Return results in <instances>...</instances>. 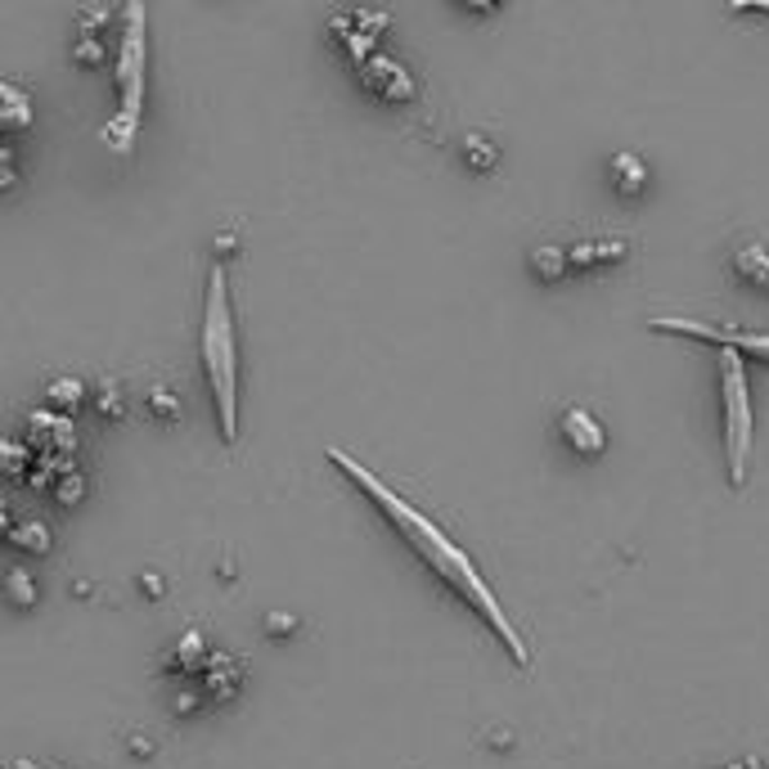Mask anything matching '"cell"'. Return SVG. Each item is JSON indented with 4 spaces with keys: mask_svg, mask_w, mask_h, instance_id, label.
Wrapping results in <instances>:
<instances>
[{
    "mask_svg": "<svg viewBox=\"0 0 769 769\" xmlns=\"http://www.w3.org/2000/svg\"><path fill=\"white\" fill-rule=\"evenodd\" d=\"M171 711H176V715H194V711H199V693H194V689H189V693H176Z\"/></svg>",
    "mask_w": 769,
    "mask_h": 769,
    "instance_id": "obj_26",
    "label": "cell"
},
{
    "mask_svg": "<svg viewBox=\"0 0 769 769\" xmlns=\"http://www.w3.org/2000/svg\"><path fill=\"white\" fill-rule=\"evenodd\" d=\"M90 405H94V414H100V419H122L126 414V397H122L118 382H109V378L90 392Z\"/></svg>",
    "mask_w": 769,
    "mask_h": 769,
    "instance_id": "obj_18",
    "label": "cell"
},
{
    "mask_svg": "<svg viewBox=\"0 0 769 769\" xmlns=\"http://www.w3.org/2000/svg\"><path fill=\"white\" fill-rule=\"evenodd\" d=\"M266 626H270V635H275V639H283V635H293L298 621H293V616H266Z\"/></svg>",
    "mask_w": 769,
    "mask_h": 769,
    "instance_id": "obj_27",
    "label": "cell"
},
{
    "mask_svg": "<svg viewBox=\"0 0 769 769\" xmlns=\"http://www.w3.org/2000/svg\"><path fill=\"white\" fill-rule=\"evenodd\" d=\"M36 464H41L36 450H27L23 442H5V472L14 477V482H27V477H32L27 468H36Z\"/></svg>",
    "mask_w": 769,
    "mask_h": 769,
    "instance_id": "obj_21",
    "label": "cell"
},
{
    "mask_svg": "<svg viewBox=\"0 0 769 769\" xmlns=\"http://www.w3.org/2000/svg\"><path fill=\"white\" fill-rule=\"evenodd\" d=\"M328 464L333 468H338L343 477H347V482L382 513V517H388L392 522V532L414 549V558L432 571V576H437V581H446L477 616H482L487 621V626H491V635L509 648V657H513V666H532V653H526V644H522V635L513 631V621H509V612H504V603L495 599V590L487 586V576L482 571H477V562L468 558V549L464 545H455L450 536H446V526L442 522H432L423 509H414L405 495H397L388 482H382V477H374L360 459H352L347 450H338V446H333L328 450Z\"/></svg>",
    "mask_w": 769,
    "mask_h": 769,
    "instance_id": "obj_1",
    "label": "cell"
},
{
    "mask_svg": "<svg viewBox=\"0 0 769 769\" xmlns=\"http://www.w3.org/2000/svg\"><path fill=\"white\" fill-rule=\"evenodd\" d=\"M19 769H23V765H19Z\"/></svg>",
    "mask_w": 769,
    "mask_h": 769,
    "instance_id": "obj_30",
    "label": "cell"
},
{
    "mask_svg": "<svg viewBox=\"0 0 769 769\" xmlns=\"http://www.w3.org/2000/svg\"><path fill=\"white\" fill-rule=\"evenodd\" d=\"M5 540L14 545V549H23V554H51V532H45V522H32V517H19V522H10L5 526Z\"/></svg>",
    "mask_w": 769,
    "mask_h": 769,
    "instance_id": "obj_14",
    "label": "cell"
},
{
    "mask_svg": "<svg viewBox=\"0 0 769 769\" xmlns=\"http://www.w3.org/2000/svg\"><path fill=\"white\" fill-rule=\"evenodd\" d=\"M653 333H670V338H693V343H715V347H738L743 356H756L769 365V333L734 328V324H706V320H684V315H657L648 320Z\"/></svg>",
    "mask_w": 769,
    "mask_h": 769,
    "instance_id": "obj_5",
    "label": "cell"
},
{
    "mask_svg": "<svg viewBox=\"0 0 769 769\" xmlns=\"http://www.w3.org/2000/svg\"><path fill=\"white\" fill-rule=\"evenodd\" d=\"M73 64H86V68L109 64V51L100 45V36H81V41H73Z\"/></svg>",
    "mask_w": 769,
    "mask_h": 769,
    "instance_id": "obj_23",
    "label": "cell"
},
{
    "mask_svg": "<svg viewBox=\"0 0 769 769\" xmlns=\"http://www.w3.org/2000/svg\"><path fill=\"white\" fill-rule=\"evenodd\" d=\"M144 405H149V414L158 419V423H176L180 419V397L167 388V382H158V388H149V397H144Z\"/></svg>",
    "mask_w": 769,
    "mask_h": 769,
    "instance_id": "obj_19",
    "label": "cell"
},
{
    "mask_svg": "<svg viewBox=\"0 0 769 769\" xmlns=\"http://www.w3.org/2000/svg\"><path fill=\"white\" fill-rule=\"evenodd\" d=\"M208 661H212V653H208V639H203L199 631H189V635L176 644V653H171V670H199V676H203Z\"/></svg>",
    "mask_w": 769,
    "mask_h": 769,
    "instance_id": "obj_15",
    "label": "cell"
},
{
    "mask_svg": "<svg viewBox=\"0 0 769 769\" xmlns=\"http://www.w3.org/2000/svg\"><path fill=\"white\" fill-rule=\"evenodd\" d=\"M19 765H23V769H41V765H32V760H19Z\"/></svg>",
    "mask_w": 769,
    "mask_h": 769,
    "instance_id": "obj_29",
    "label": "cell"
},
{
    "mask_svg": "<svg viewBox=\"0 0 769 769\" xmlns=\"http://www.w3.org/2000/svg\"><path fill=\"white\" fill-rule=\"evenodd\" d=\"M459 154H464V163H468L472 171H495V163H500V149H495L487 135H468Z\"/></svg>",
    "mask_w": 769,
    "mask_h": 769,
    "instance_id": "obj_17",
    "label": "cell"
},
{
    "mask_svg": "<svg viewBox=\"0 0 769 769\" xmlns=\"http://www.w3.org/2000/svg\"><path fill=\"white\" fill-rule=\"evenodd\" d=\"M720 414H725V468L729 487L747 482L751 442H756V410L747 388V356L738 347H720Z\"/></svg>",
    "mask_w": 769,
    "mask_h": 769,
    "instance_id": "obj_4",
    "label": "cell"
},
{
    "mask_svg": "<svg viewBox=\"0 0 769 769\" xmlns=\"http://www.w3.org/2000/svg\"><path fill=\"white\" fill-rule=\"evenodd\" d=\"M635 253L631 238H612V234H599V238H576L567 244V257H571V275H594V270H608V266H621Z\"/></svg>",
    "mask_w": 769,
    "mask_h": 769,
    "instance_id": "obj_8",
    "label": "cell"
},
{
    "mask_svg": "<svg viewBox=\"0 0 769 769\" xmlns=\"http://www.w3.org/2000/svg\"><path fill=\"white\" fill-rule=\"evenodd\" d=\"M0 122H5V131L10 135H19V131H27L32 122H36V104H32V94L19 86V81H0Z\"/></svg>",
    "mask_w": 769,
    "mask_h": 769,
    "instance_id": "obj_13",
    "label": "cell"
},
{
    "mask_svg": "<svg viewBox=\"0 0 769 769\" xmlns=\"http://www.w3.org/2000/svg\"><path fill=\"white\" fill-rule=\"evenodd\" d=\"M81 401H86V382L81 378H55L51 388H45V405L59 410V414L81 410Z\"/></svg>",
    "mask_w": 769,
    "mask_h": 769,
    "instance_id": "obj_16",
    "label": "cell"
},
{
    "mask_svg": "<svg viewBox=\"0 0 769 769\" xmlns=\"http://www.w3.org/2000/svg\"><path fill=\"white\" fill-rule=\"evenodd\" d=\"M526 275H532L536 283H562L571 279V257L562 244H536L526 248Z\"/></svg>",
    "mask_w": 769,
    "mask_h": 769,
    "instance_id": "obj_12",
    "label": "cell"
},
{
    "mask_svg": "<svg viewBox=\"0 0 769 769\" xmlns=\"http://www.w3.org/2000/svg\"><path fill=\"white\" fill-rule=\"evenodd\" d=\"M729 275L743 288H756V293L769 298V244H760V238H738L729 248Z\"/></svg>",
    "mask_w": 769,
    "mask_h": 769,
    "instance_id": "obj_9",
    "label": "cell"
},
{
    "mask_svg": "<svg viewBox=\"0 0 769 769\" xmlns=\"http://www.w3.org/2000/svg\"><path fill=\"white\" fill-rule=\"evenodd\" d=\"M51 495H55V504H64V509H73V504H81V495H86V477L77 472V468H68V472H59L55 482H51Z\"/></svg>",
    "mask_w": 769,
    "mask_h": 769,
    "instance_id": "obj_20",
    "label": "cell"
},
{
    "mask_svg": "<svg viewBox=\"0 0 769 769\" xmlns=\"http://www.w3.org/2000/svg\"><path fill=\"white\" fill-rule=\"evenodd\" d=\"M77 23H81V36H94V27L109 23V10H81Z\"/></svg>",
    "mask_w": 769,
    "mask_h": 769,
    "instance_id": "obj_24",
    "label": "cell"
},
{
    "mask_svg": "<svg viewBox=\"0 0 769 769\" xmlns=\"http://www.w3.org/2000/svg\"><path fill=\"white\" fill-rule=\"evenodd\" d=\"M729 14H765L769 19V0H729Z\"/></svg>",
    "mask_w": 769,
    "mask_h": 769,
    "instance_id": "obj_25",
    "label": "cell"
},
{
    "mask_svg": "<svg viewBox=\"0 0 769 769\" xmlns=\"http://www.w3.org/2000/svg\"><path fill=\"white\" fill-rule=\"evenodd\" d=\"M199 352H203V374L212 388L221 437L238 442V324H234V302H230V275L221 261L208 270Z\"/></svg>",
    "mask_w": 769,
    "mask_h": 769,
    "instance_id": "obj_2",
    "label": "cell"
},
{
    "mask_svg": "<svg viewBox=\"0 0 769 769\" xmlns=\"http://www.w3.org/2000/svg\"><path fill=\"white\" fill-rule=\"evenodd\" d=\"M5 590H10L14 608H36V581H32L23 567H10L5 571Z\"/></svg>",
    "mask_w": 769,
    "mask_h": 769,
    "instance_id": "obj_22",
    "label": "cell"
},
{
    "mask_svg": "<svg viewBox=\"0 0 769 769\" xmlns=\"http://www.w3.org/2000/svg\"><path fill=\"white\" fill-rule=\"evenodd\" d=\"M113 68H118V118L100 131V140L113 154H131L140 113H144V68H149V19H144V0H126Z\"/></svg>",
    "mask_w": 769,
    "mask_h": 769,
    "instance_id": "obj_3",
    "label": "cell"
},
{
    "mask_svg": "<svg viewBox=\"0 0 769 769\" xmlns=\"http://www.w3.org/2000/svg\"><path fill=\"white\" fill-rule=\"evenodd\" d=\"M608 180H612V189H616L621 199H639V194H648L653 171H648V163H644L639 154H612Z\"/></svg>",
    "mask_w": 769,
    "mask_h": 769,
    "instance_id": "obj_11",
    "label": "cell"
},
{
    "mask_svg": "<svg viewBox=\"0 0 769 769\" xmlns=\"http://www.w3.org/2000/svg\"><path fill=\"white\" fill-rule=\"evenodd\" d=\"M238 689H244V661L230 657V653H216L208 666H203V693L212 702H230Z\"/></svg>",
    "mask_w": 769,
    "mask_h": 769,
    "instance_id": "obj_10",
    "label": "cell"
},
{
    "mask_svg": "<svg viewBox=\"0 0 769 769\" xmlns=\"http://www.w3.org/2000/svg\"><path fill=\"white\" fill-rule=\"evenodd\" d=\"M356 77L369 94H378V100H388V104H414L419 100V86L405 73V64H397L382 51H369L365 59H356Z\"/></svg>",
    "mask_w": 769,
    "mask_h": 769,
    "instance_id": "obj_6",
    "label": "cell"
},
{
    "mask_svg": "<svg viewBox=\"0 0 769 769\" xmlns=\"http://www.w3.org/2000/svg\"><path fill=\"white\" fill-rule=\"evenodd\" d=\"M459 10H472V14H491V10H500L504 0H455Z\"/></svg>",
    "mask_w": 769,
    "mask_h": 769,
    "instance_id": "obj_28",
    "label": "cell"
},
{
    "mask_svg": "<svg viewBox=\"0 0 769 769\" xmlns=\"http://www.w3.org/2000/svg\"><path fill=\"white\" fill-rule=\"evenodd\" d=\"M558 437L571 455H581V459H599L608 450V427L586 405H562L558 410Z\"/></svg>",
    "mask_w": 769,
    "mask_h": 769,
    "instance_id": "obj_7",
    "label": "cell"
}]
</instances>
